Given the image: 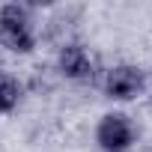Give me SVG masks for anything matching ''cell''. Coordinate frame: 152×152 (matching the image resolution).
Returning a JSON list of instances; mask_svg holds the SVG:
<instances>
[{
	"label": "cell",
	"mask_w": 152,
	"mask_h": 152,
	"mask_svg": "<svg viewBox=\"0 0 152 152\" xmlns=\"http://www.w3.org/2000/svg\"><path fill=\"white\" fill-rule=\"evenodd\" d=\"M146 87H149V75L137 63H116V66H110L104 72V81H102L104 96L110 102H116V104L137 102Z\"/></svg>",
	"instance_id": "cell-3"
},
{
	"label": "cell",
	"mask_w": 152,
	"mask_h": 152,
	"mask_svg": "<svg viewBox=\"0 0 152 152\" xmlns=\"http://www.w3.org/2000/svg\"><path fill=\"white\" fill-rule=\"evenodd\" d=\"M0 45L9 54L27 57L39 45V27H36V9L30 3H3L0 6Z\"/></svg>",
	"instance_id": "cell-1"
},
{
	"label": "cell",
	"mask_w": 152,
	"mask_h": 152,
	"mask_svg": "<svg viewBox=\"0 0 152 152\" xmlns=\"http://www.w3.org/2000/svg\"><path fill=\"white\" fill-rule=\"evenodd\" d=\"M57 72L63 75L66 81H75V84H87L93 81V75H96V57L90 54V48L84 42H63L57 48Z\"/></svg>",
	"instance_id": "cell-4"
},
{
	"label": "cell",
	"mask_w": 152,
	"mask_h": 152,
	"mask_svg": "<svg viewBox=\"0 0 152 152\" xmlns=\"http://www.w3.org/2000/svg\"><path fill=\"white\" fill-rule=\"evenodd\" d=\"M146 75H149V87H152V72H146Z\"/></svg>",
	"instance_id": "cell-6"
},
{
	"label": "cell",
	"mask_w": 152,
	"mask_h": 152,
	"mask_svg": "<svg viewBox=\"0 0 152 152\" xmlns=\"http://www.w3.org/2000/svg\"><path fill=\"white\" fill-rule=\"evenodd\" d=\"M24 102V84L15 78L12 72L0 69V116H9L21 107Z\"/></svg>",
	"instance_id": "cell-5"
},
{
	"label": "cell",
	"mask_w": 152,
	"mask_h": 152,
	"mask_svg": "<svg viewBox=\"0 0 152 152\" xmlns=\"http://www.w3.org/2000/svg\"><path fill=\"white\" fill-rule=\"evenodd\" d=\"M93 143L99 152H131L140 143V128L131 113L107 110L99 116V122L93 128Z\"/></svg>",
	"instance_id": "cell-2"
}]
</instances>
